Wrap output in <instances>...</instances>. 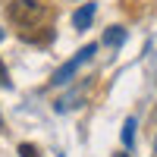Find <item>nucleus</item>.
<instances>
[{
    "label": "nucleus",
    "mask_w": 157,
    "mask_h": 157,
    "mask_svg": "<svg viewBox=\"0 0 157 157\" xmlns=\"http://www.w3.org/2000/svg\"><path fill=\"white\" fill-rule=\"evenodd\" d=\"M132 141H135V120H126V126H123V145L132 148Z\"/></svg>",
    "instance_id": "obj_4"
},
{
    "label": "nucleus",
    "mask_w": 157,
    "mask_h": 157,
    "mask_svg": "<svg viewBox=\"0 0 157 157\" xmlns=\"http://www.w3.org/2000/svg\"><path fill=\"white\" fill-rule=\"evenodd\" d=\"M0 85H10V78H6V69H3V63H0Z\"/></svg>",
    "instance_id": "obj_7"
},
{
    "label": "nucleus",
    "mask_w": 157,
    "mask_h": 157,
    "mask_svg": "<svg viewBox=\"0 0 157 157\" xmlns=\"http://www.w3.org/2000/svg\"><path fill=\"white\" fill-rule=\"evenodd\" d=\"M123 41V29H110L107 35H104V44H110V47H116Z\"/></svg>",
    "instance_id": "obj_5"
},
{
    "label": "nucleus",
    "mask_w": 157,
    "mask_h": 157,
    "mask_svg": "<svg viewBox=\"0 0 157 157\" xmlns=\"http://www.w3.org/2000/svg\"><path fill=\"white\" fill-rule=\"evenodd\" d=\"M19 154H22V157H38V148L25 141V145H19Z\"/></svg>",
    "instance_id": "obj_6"
},
{
    "label": "nucleus",
    "mask_w": 157,
    "mask_h": 157,
    "mask_svg": "<svg viewBox=\"0 0 157 157\" xmlns=\"http://www.w3.org/2000/svg\"><path fill=\"white\" fill-rule=\"evenodd\" d=\"M6 16H10L13 25H19L22 32H32V29H41L50 19V6L41 3V0H13L6 6Z\"/></svg>",
    "instance_id": "obj_1"
},
{
    "label": "nucleus",
    "mask_w": 157,
    "mask_h": 157,
    "mask_svg": "<svg viewBox=\"0 0 157 157\" xmlns=\"http://www.w3.org/2000/svg\"><path fill=\"white\" fill-rule=\"evenodd\" d=\"M116 157H126V154H116Z\"/></svg>",
    "instance_id": "obj_8"
},
{
    "label": "nucleus",
    "mask_w": 157,
    "mask_h": 157,
    "mask_svg": "<svg viewBox=\"0 0 157 157\" xmlns=\"http://www.w3.org/2000/svg\"><path fill=\"white\" fill-rule=\"evenodd\" d=\"M94 50H98V44H85L82 50H78V54L69 60V63H63V66L54 72V85H66L69 82V78L78 72V66H82V63H88L91 57H94Z\"/></svg>",
    "instance_id": "obj_2"
},
{
    "label": "nucleus",
    "mask_w": 157,
    "mask_h": 157,
    "mask_svg": "<svg viewBox=\"0 0 157 157\" xmlns=\"http://www.w3.org/2000/svg\"><path fill=\"white\" fill-rule=\"evenodd\" d=\"M91 19H94V3H82V10H75V16H72V25L78 32H85L91 25Z\"/></svg>",
    "instance_id": "obj_3"
}]
</instances>
